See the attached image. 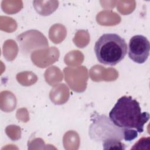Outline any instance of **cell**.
<instances>
[{"label": "cell", "mask_w": 150, "mask_h": 150, "mask_svg": "<svg viewBox=\"0 0 150 150\" xmlns=\"http://www.w3.org/2000/svg\"><path fill=\"white\" fill-rule=\"evenodd\" d=\"M128 46L124 38L116 33H104L96 42L94 50L98 61L115 66L125 57Z\"/></svg>", "instance_id": "7a4b0ae2"}, {"label": "cell", "mask_w": 150, "mask_h": 150, "mask_svg": "<svg viewBox=\"0 0 150 150\" xmlns=\"http://www.w3.org/2000/svg\"><path fill=\"white\" fill-rule=\"evenodd\" d=\"M111 121L122 129H134L142 132L144 127L149 119L148 112H142L139 103L131 96H122L109 113Z\"/></svg>", "instance_id": "6da1fadb"}, {"label": "cell", "mask_w": 150, "mask_h": 150, "mask_svg": "<svg viewBox=\"0 0 150 150\" xmlns=\"http://www.w3.org/2000/svg\"><path fill=\"white\" fill-rule=\"evenodd\" d=\"M150 138L146 137H142L141 139L138 140V141L135 143L134 146L131 148L132 149H149V145H150Z\"/></svg>", "instance_id": "5b68a950"}, {"label": "cell", "mask_w": 150, "mask_h": 150, "mask_svg": "<svg viewBox=\"0 0 150 150\" xmlns=\"http://www.w3.org/2000/svg\"><path fill=\"white\" fill-rule=\"evenodd\" d=\"M103 149H125L126 146L124 144H123L121 140L110 138H107L103 141Z\"/></svg>", "instance_id": "277c9868"}, {"label": "cell", "mask_w": 150, "mask_h": 150, "mask_svg": "<svg viewBox=\"0 0 150 150\" xmlns=\"http://www.w3.org/2000/svg\"><path fill=\"white\" fill-rule=\"evenodd\" d=\"M124 139L131 141L138 137V132L134 129H123Z\"/></svg>", "instance_id": "8992f818"}, {"label": "cell", "mask_w": 150, "mask_h": 150, "mask_svg": "<svg viewBox=\"0 0 150 150\" xmlns=\"http://www.w3.org/2000/svg\"><path fill=\"white\" fill-rule=\"evenodd\" d=\"M150 43L144 36L137 35L132 36L128 43V57L138 64L145 63L148 58Z\"/></svg>", "instance_id": "3957f363"}]
</instances>
